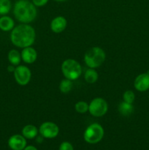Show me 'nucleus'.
I'll return each mask as SVG.
<instances>
[{
    "label": "nucleus",
    "mask_w": 149,
    "mask_h": 150,
    "mask_svg": "<svg viewBox=\"0 0 149 150\" xmlns=\"http://www.w3.org/2000/svg\"><path fill=\"white\" fill-rule=\"evenodd\" d=\"M36 33L32 26L22 23L13 28L10 35V40L13 45L18 48L29 47L34 42Z\"/></svg>",
    "instance_id": "obj_1"
},
{
    "label": "nucleus",
    "mask_w": 149,
    "mask_h": 150,
    "mask_svg": "<svg viewBox=\"0 0 149 150\" xmlns=\"http://www.w3.org/2000/svg\"><path fill=\"white\" fill-rule=\"evenodd\" d=\"M13 13L15 18L22 23H29L37 17L36 6L28 0H18L14 5Z\"/></svg>",
    "instance_id": "obj_2"
},
{
    "label": "nucleus",
    "mask_w": 149,
    "mask_h": 150,
    "mask_svg": "<svg viewBox=\"0 0 149 150\" xmlns=\"http://www.w3.org/2000/svg\"><path fill=\"white\" fill-rule=\"evenodd\" d=\"M106 58L104 50L99 47H92L86 51L84 56V62L89 68H96L102 65Z\"/></svg>",
    "instance_id": "obj_3"
},
{
    "label": "nucleus",
    "mask_w": 149,
    "mask_h": 150,
    "mask_svg": "<svg viewBox=\"0 0 149 150\" xmlns=\"http://www.w3.org/2000/svg\"><path fill=\"white\" fill-rule=\"evenodd\" d=\"M61 71L64 77L71 81L78 79L82 73V68L80 63L72 59H68L63 62Z\"/></svg>",
    "instance_id": "obj_4"
},
{
    "label": "nucleus",
    "mask_w": 149,
    "mask_h": 150,
    "mask_svg": "<svg viewBox=\"0 0 149 150\" xmlns=\"http://www.w3.org/2000/svg\"><path fill=\"white\" fill-rule=\"evenodd\" d=\"M104 136V129L101 125L93 123L86 129L83 135L84 140L89 144H96L100 142Z\"/></svg>",
    "instance_id": "obj_5"
},
{
    "label": "nucleus",
    "mask_w": 149,
    "mask_h": 150,
    "mask_svg": "<svg viewBox=\"0 0 149 150\" xmlns=\"http://www.w3.org/2000/svg\"><path fill=\"white\" fill-rule=\"evenodd\" d=\"M108 110V104L102 98H94L89 105V111L93 117H103Z\"/></svg>",
    "instance_id": "obj_6"
},
{
    "label": "nucleus",
    "mask_w": 149,
    "mask_h": 150,
    "mask_svg": "<svg viewBox=\"0 0 149 150\" xmlns=\"http://www.w3.org/2000/svg\"><path fill=\"white\" fill-rule=\"evenodd\" d=\"M14 77L16 82L19 85L25 86L30 81L32 73L29 67L24 65H20L15 67L14 71Z\"/></svg>",
    "instance_id": "obj_7"
},
{
    "label": "nucleus",
    "mask_w": 149,
    "mask_h": 150,
    "mask_svg": "<svg viewBox=\"0 0 149 150\" xmlns=\"http://www.w3.org/2000/svg\"><path fill=\"white\" fill-rule=\"evenodd\" d=\"M39 133L41 136L45 139H53L56 137L59 132L58 125L51 122H45L39 127Z\"/></svg>",
    "instance_id": "obj_8"
},
{
    "label": "nucleus",
    "mask_w": 149,
    "mask_h": 150,
    "mask_svg": "<svg viewBox=\"0 0 149 150\" xmlns=\"http://www.w3.org/2000/svg\"><path fill=\"white\" fill-rule=\"evenodd\" d=\"M8 145L13 150H23L26 146V138L21 135H13L9 139Z\"/></svg>",
    "instance_id": "obj_9"
},
{
    "label": "nucleus",
    "mask_w": 149,
    "mask_h": 150,
    "mask_svg": "<svg viewBox=\"0 0 149 150\" xmlns=\"http://www.w3.org/2000/svg\"><path fill=\"white\" fill-rule=\"evenodd\" d=\"M134 87L137 91L145 92L149 89V74L142 73L134 80Z\"/></svg>",
    "instance_id": "obj_10"
},
{
    "label": "nucleus",
    "mask_w": 149,
    "mask_h": 150,
    "mask_svg": "<svg viewBox=\"0 0 149 150\" xmlns=\"http://www.w3.org/2000/svg\"><path fill=\"white\" fill-rule=\"evenodd\" d=\"M67 21L63 16H57L53 19L51 23V29L55 33H61L66 29Z\"/></svg>",
    "instance_id": "obj_11"
},
{
    "label": "nucleus",
    "mask_w": 149,
    "mask_h": 150,
    "mask_svg": "<svg viewBox=\"0 0 149 150\" xmlns=\"http://www.w3.org/2000/svg\"><path fill=\"white\" fill-rule=\"evenodd\" d=\"M20 54L22 60L27 64H32L37 58V53L36 50L31 46L23 48Z\"/></svg>",
    "instance_id": "obj_12"
},
{
    "label": "nucleus",
    "mask_w": 149,
    "mask_h": 150,
    "mask_svg": "<svg viewBox=\"0 0 149 150\" xmlns=\"http://www.w3.org/2000/svg\"><path fill=\"white\" fill-rule=\"evenodd\" d=\"M14 21L9 16H2L0 18V29L4 32L13 30L14 28Z\"/></svg>",
    "instance_id": "obj_13"
},
{
    "label": "nucleus",
    "mask_w": 149,
    "mask_h": 150,
    "mask_svg": "<svg viewBox=\"0 0 149 150\" xmlns=\"http://www.w3.org/2000/svg\"><path fill=\"white\" fill-rule=\"evenodd\" d=\"M38 134V130L34 125H28L23 127L22 130V135L23 137L28 139H32L36 137Z\"/></svg>",
    "instance_id": "obj_14"
},
{
    "label": "nucleus",
    "mask_w": 149,
    "mask_h": 150,
    "mask_svg": "<svg viewBox=\"0 0 149 150\" xmlns=\"http://www.w3.org/2000/svg\"><path fill=\"white\" fill-rule=\"evenodd\" d=\"M118 111L120 114L124 117H129L134 111V107L131 103H128L124 101V102H121L118 105Z\"/></svg>",
    "instance_id": "obj_15"
},
{
    "label": "nucleus",
    "mask_w": 149,
    "mask_h": 150,
    "mask_svg": "<svg viewBox=\"0 0 149 150\" xmlns=\"http://www.w3.org/2000/svg\"><path fill=\"white\" fill-rule=\"evenodd\" d=\"M21 54L17 50L13 49L8 53V60L13 65H18L21 62Z\"/></svg>",
    "instance_id": "obj_16"
},
{
    "label": "nucleus",
    "mask_w": 149,
    "mask_h": 150,
    "mask_svg": "<svg viewBox=\"0 0 149 150\" xmlns=\"http://www.w3.org/2000/svg\"><path fill=\"white\" fill-rule=\"evenodd\" d=\"M98 73L93 68H89L86 71L84 79L86 82L89 83H93L98 80Z\"/></svg>",
    "instance_id": "obj_17"
},
{
    "label": "nucleus",
    "mask_w": 149,
    "mask_h": 150,
    "mask_svg": "<svg viewBox=\"0 0 149 150\" xmlns=\"http://www.w3.org/2000/svg\"><path fill=\"white\" fill-rule=\"evenodd\" d=\"M73 87V83L72 81L70 80V79H64L61 81L59 85V89L61 92L64 94H67L72 90Z\"/></svg>",
    "instance_id": "obj_18"
},
{
    "label": "nucleus",
    "mask_w": 149,
    "mask_h": 150,
    "mask_svg": "<svg viewBox=\"0 0 149 150\" xmlns=\"http://www.w3.org/2000/svg\"><path fill=\"white\" fill-rule=\"evenodd\" d=\"M11 9L10 0H0V15H6Z\"/></svg>",
    "instance_id": "obj_19"
},
{
    "label": "nucleus",
    "mask_w": 149,
    "mask_h": 150,
    "mask_svg": "<svg viewBox=\"0 0 149 150\" xmlns=\"http://www.w3.org/2000/svg\"><path fill=\"white\" fill-rule=\"evenodd\" d=\"M74 109L80 114H84L89 111V104L84 101H79L74 105Z\"/></svg>",
    "instance_id": "obj_20"
},
{
    "label": "nucleus",
    "mask_w": 149,
    "mask_h": 150,
    "mask_svg": "<svg viewBox=\"0 0 149 150\" xmlns=\"http://www.w3.org/2000/svg\"><path fill=\"white\" fill-rule=\"evenodd\" d=\"M134 98H135V95L134 93L131 90H127L123 95V99H124V102H127L128 103H131L134 101Z\"/></svg>",
    "instance_id": "obj_21"
},
{
    "label": "nucleus",
    "mask_w": 149,
    "mask_h": 150,
    "mask_svg": "<svg viewBox=\"0 0 149 150\" xmlns=\"http://www.w3.org/2000/svg\"><path fill=\"white\" fill-rule=\"evenodd\" d=\"M59 150H74L73 146L70 142H64L61 144L59 146Z\"/></svg>",
    "instance_id": "obj_22"
},
{
    "label": "nucleus",
    "mask_w": 149,
    "mask_h": 150,
    "mask_svg": "<svg viewBox=\"0 0 149 150\" xmlns=\"http://www.w3.org/2000/svg\"><path fill=\"white\" fill-rule=\"evenodd\" d=\"M48 0H32V2L37 7H42L48 3Z\"/></svg>",
    "instance_id": "obj_23"
},
{
    "label": "nucleus",
    "mask_w": 149,
    "mask_h": 150,
    "mask_svg": "<svg viewBox=\"0 0 149 150\" xmlns=\"http://www.w3.org/2000/svg\"><path fill=\"white\" fill-rule=\"evenodd\" d=\"M15 70V67L14 65H13V64H12V65H9L8 67H7V70H8L9 72H10V73H11V72H13V73H14Z\"/></svg>",
    "instance_id": "obj_24"
},
{
    "label": "nucleus",
    "mask_w": 149,
    "mask_h": 150,
    "mask_svg": "<svg viewBox=\"0 0 149 150\" xmlns=\"http://www.w3.org/2000/svg\"><path fill=\"white\" fill-rule=\"evenodd\" d=\"M23 150H37V148L34 146H26Z\"/></svg>",
    "instance_id": "obj_25"
},
{
    "label": "nucleus",
    "mask_w": 149,
    "mask_h": 150,
    "mask_svg": "<svg viewBox=\"0 0 149 150\" xmlns=\"http://www.w3.org/2000/svg\"><path fill=\"white\" fill-rule=\"evenodd\" d=\"M54 1H64L66 0H54Z\"/></svg>",
    "instance_id": "obj_26"
}]
</instances>
